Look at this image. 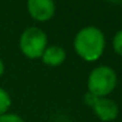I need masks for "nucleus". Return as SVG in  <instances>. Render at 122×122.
<instances>
[{
	"label": "nucleus",
	"instance_id": "11",
	"mask_svg": "<svg viewBox=\"0 0 122 122\" xmlns=\"http://www.w3.org/2000/svg\"><path fill=\"white\" fill-rule=\"evenodd\" d=\"M4 71H5V66H4V62L1 61V59H0V77L3 76Z\"/></svg>",
	"mask_w": 122,
	"mask_h": 122
},
{
	"label": "nucleus",
	"instance_id": "10",
	"mask_svg": "<svg viewBox=\"0 0 122 122\" xmlns=\"http://www.w3.org/2000/svg\"><path fill=\"white\" fill-rule=\"evenodd\" d=\"M98 100V97L97 96H95V95H92V93H89V92H87L84 95V102L87 104L88 106H91L92 108L93 105L96 104V101Z\"/></svg>",
	"mask_w": 122,
	"mask_h": 122
},
{
	"label": "nucleus",
	"instance_id": "1",
	"mask_svg": "<svg viewBox=\"0 0 122 122\" xmlns=\"http://www.w3.org/2000/svg\"><path fill=\"white\" fill-rule=\"evenodd\" d=\"M74 49L83 61L96 62L105 50V36L92 25L81 28L75 36Z\"/></svg>",
	"mask_w": 122,
	"mask_h": 122
},
{
	"label": "nucleus",
	"instance_id": "6",
	"mask_svg": "<svg viewBox=\"0 0 122 122\" xmlns=\"http://www.w3.org/2000/svg\"><path fill=\"white\" fill-rule=\"evenodd\" d=\"M41 59L46 66L58 67L63 64V62L66 61V50L59 45H47Z\"/></svg>",
	"mask_w": 122,
	"mask_h": 122
},
{
	"label": "nucleus",
	"instance_id": "2",
	"mask_svg": "<svg viewBox=\"0 0 122 122\" xmlns=\"http://www.w3.org/2000/svg\"><path fill=\"white\" fill-rule=\"evenodd\" d=\"M118 77L112 67L97 66L91 71L87 80V89L97 97H106L117 87Z\"/></svg>",
	"mask_w": 122,
	"mask_h": 122
},
{
	"label": "nucleus",
	"instance_id": "7",
	"mask_svg": "<svg viewBox=\"0 0 122 122\" xmlns=\"http://www.w3.org/2000/svg\"><path fill=\"white\" fill-rule=\"evenodd\" d=\"M11 105H12V98L9 96V93L4 88L0 87V116L8 113Z\"/></svg>",
	"mask_w": 122,
	"mask_h": 122
},
{
	"label": "nucleus",
	"instance_id": "4",
	"mask_svg": "<svg viewBox=\"0 0 122 122\" xmlns=\"http://www.w3.org/2000/svg\"><path fill=\"white\" fill-rule=\"evenodd\" d=\"M26 8L33 20L45 22L53 19L55 15V1L54 0H28Z\"/></svg>",
	"mask_w": 122,
	"mask_h": 122
},
{
	"label": "nucleus",
	"instance_id": "9",
	"mask_svg": "<svg viewBox=\"0 0 122 122\" xmlns=\"http://www.w3.org/2000/svg\"><path fill=\"white\" fill-rule=\"evenodd\" d=\"M0 122H25L22 117L15 113H5L3 116H0Z\"/></svg>",
	"mask_w": 122,
	"mask_h": 122
},
{
	"label": "nucleus",
	"instance_id": "12",
	"mask_svg": "<svg viewBox=\"0 0 122 122\" xmlns=\"http://www.w3.org/2000/svg\"><path fill=\"white\" fill-rule=\"evenodd\" d=\"M106 1H110V3H119L122 0H106Z\"/></svg>",
	"mask_w": 122,
	"mask_h": 122
},
{
	"label": "nucleus",
	"instance_id": "3",
	"mask_svg": "<svg viewBox=\"0 0 122 122\" xmlns=\"http://www.w3.org/2000/svg\"><path fill=\"white\" fill-rule=\"evenodd\" d=\"M19 47L22 55L29 59H38L47 47V36L37 26H29L21 33Z\"/></svg>",
	"mask_w": 122,
	"mask_h": 122
},
{
	"label": "nucleus",
	"instance_id": "8",
	"mask_svg": "<svg viewBox=\"0 0 122 122\" xmlns=\"http://www.w3.org/2000/svg\"><path fill=\"white\" fill-rule=\"evenodd\" d=\"M112 45H113V50L116 51V54H118L119 56H122V29L118 30V32L114 34Z\"/></svg>",
	"mask_w": 122,
	"mask_h": 122
},
{
	"label": "nucleus",
	"instance_id": "5",
	"mask_svg": "<svg viewBox=\"0 0 122 122\" xmlns=\"http://www.w3.org/2000/svg\"><path fill=\"white\" fill-rule=\"evenodd\" d=\"M93 113L102 122H112L118 117V104L108 97H98L96 104L92 106Z\"/></svg>",
	"mask_w": 122,
	"mask_h": 122
}]
</instances>
